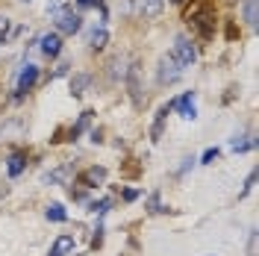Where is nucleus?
<instances>
[{"mask_svg": "<svg viewBox=\"0 0 259 256\" xmlns=\"http://www.w3.org/2000/svg\"><path fill=\"white\" fill-rule=\"evenodd\" d=\"M53 24H56V32L74 35V32H80L82 18H80V12H74L71 6H53Z\"/></svg>", "mask_w": 259, "mask_h": 256, "instance_id": "obj_1", "label": "nucleus"}, {"mask_svg": "<svg viewBox=\"0 0 259 256\" xmlns=\"http://www.w3.org/2000/svg\"><path fill=\"white\" fill-rule=\"evenodd\" d=\"M189 24H192V27L200 32L203 38H209L212 27H215V12H212L209 3H200L197 9H192V12H189Z\"/></svg>", "mask_w": 259, "mask_h": 256, "instance_id": "obj_2", "label": "nucleus"}, {"mask_svg": "<svg viewBox=\"0 0 259 256\" xmlns=\"http://www.w3.org/2000/svg\"><path fill=\"white\" fill-rule=\"evenodd\" d=\"M171 59L180 65V71H183V68H192V65H194V59H197V50H194V45L186 38V35H177V38H174Z\"/></svg>", "mask_w": 259, "mask_h": 256, "instance_id": "obj_3", "label": "nucleus"}, {"mask_svg": "<svg viewBox=\"0 0 259 256\" xmlns=\"http://www.w3.org/2000/svg\"><path fill=\"white\" fill-rule=\"evenodd\" d=\"M35 80H38V68L35 65H24L21 74H18V82H15V100H21V97L27 95L35 86Z\"/></svg>", "mask_w": 259, "mask_h": 256, "instance_id": "obj_4", "label": "nucleus"}, {"mask_svg": "<svg viewBox=\"0 0 259 256\" xmlns=\"http://www.w3.org/2000/svg\"><path fill=\"white\" fill-rule=\"evenodd\" d=\"M180 74H183V71H180V65L174 62L171 56H162V59H159V71H156V80H159L162 86H165V82H177Z\"/></svg>", "mask_w": 259, "mask_h": 256, "instance_id": "obj_5", "label": "nucleus"}, {"mask_svg": "<svg viewBox=\"0 0 259 256\" xmlns=\"http://www.w3.org/2000/svg\"><path fill=\"white\" fill-rule=\"evenodd\" d=\"M106 180V168H100V165H92V168H85L80 174V186L82 189H95Z\"/></svg>", "mask_w": 259, "mask_h": 256, "instance_id": "obj_6", "label": "nucleus"}, {"mask_svg": "<svg viewBox=\"0 0 259 256\" xmlns=\"http://www.w3.org/2000/svg\"><path fill=\"white\" fill-rule=\"evenodd\" d=\"M38 45H41V53L45 56H59L62 53V35L59 32H45L38 38Z\"/></svg>", "mask_w": 259, "mask_h": 256, "instance_id": "obj_7", "label": "nucleus"}, {"mask_svg": "<svg viewBox=\"0 0 259 256\" xmlns=\"http://www.w3.org/2000/svg\"><path fill=\"white\" fill-rule=\"evenodd\" d=\"M171 106H177L180 118H186V121H194V118H197V109H194V92H186V95L177 97Z\"/></svg>", "mask_w": 259, "mask_h": 256, "instance_id": "obj_8", "label": "nucleus"}, {"mask_svg": "<svg viewBox=\"0 0 259 256\" xmlns=\"http://www.w3.org/2000/svg\"><path fill=\"white\" fill-rule=\"evenodd\" d=\"M127 89H130V95H133V103H136V106H142V86H139V62H133V65H130V71H127Z\"/></svg>", "mask_w": 259, "mask_h": 256, "instance_id": "obj_9", "label": "nucleus"}, {"mask_svg": "<svg viewBox=\"0 0 259 256\" xmlns=\"http://www.w3.org/2000/svg\"><path fill=\"white\" fill-rule=\"evenodd\" d=\"M24 168H27V153H21V150L9 153V159H6V171H9V177H21L24 174Z\"/></svg>", "mask_w": 259, "mask_h": 256, "instance_id": "obj_10", "label": "nucleus"}, {"mask_svg": "<svg viewBox=\"0 0 259 256\" xmlns=\"http://www.w3.org/2000/svg\"><path fill=\"white\" fill-rule=\"evenodd\" d=\"M71 250H74V236H59V239L50 244L48 256H68Z\"/></svg>", "mask_w": 259, "mask_h": 256, "instance_id": "obj_11", "label": "nucleus"}, {"mask_svg": "<svg viewBox=\"0 0 259 256\" xmlns=\"http://www.w3.org/2000/svg\"><path fill=\"white\" fill-rule=\"evenodd\" d=\"M106 41H109V32H106V27H97V30H92V35H89V45L95 50L106 48Z\"/></svg>", "mask_w": 259, "mask_h": 256, "instance_id": "obj_12", "label": "nucleus"}, {"mask_svg": "<svg viewBox=\"0 0 259 256\" xmlns=\"http://www.w3.org/2000/svg\"><path fill=\"white\" fill-rule=\"evenodd\" d=\"M92 115H95V112H92V109H85V112L80 115V121H77V124H74V127L68 130V136H71V142H74V139H77V136H80L82 130H85V127H89V124H92Z\"/></svg>", "mask_w": 259, "mask_h": 256, "instance_id": "obj_13", "label": "nucleus"}, {"mask_svg": "<svg viewBox=\"0 0 259 256\" xmlns=\"http://www.w3.org/2000/svg\"><path fill=\"white\" fill-rule=\"evenodd\" d=\"M256 3H259V0H244V6H242V9H244V21H247V27H250V30H256V21H259V18H256Z\"/></svg>", "mask_w": 259, "mask_h": 256, "instance_id": "obj_14", "label": "nucleus"}, {"mask_svg": "<svg viewBox=\"0 0 259 256\" xmlns=\"http://www.w3.org/2000/svg\"><path fill=\"white\" fill-rule=\"evenodd\" d=\"M165 6V0H142V15L145 18H156Z\"/></svg>", "mask_w": 259, "mask_h": 256, "instance_id": "obj_15", "label": "nucleus"}, {"mask_svg": "<svg viewBox=\"0 0 259 256\" xmlns=\"http://www.w3.org/2000/svg\"><path fill=\"white\" fill-rule=\"evenodd\" d=\"M65 218H68V212H65L62 203H50V206H48V221H56V224H62Z\"/></svg>", "mask_w": 259, "mask_h": 256, "instance_id": "obj_16", "label": "nucleus"}, {"mask_svg": "<svg viewBox=\"0 0 259 256\" xmlns=\"http://www.w3.org/2000/svg\"><path fill=\"white\" fill-rule=\"evenodd\" d=\"M71 174V165H62V168H56V171H50L48 177H45V183H62L65 177Z\"/></svg>", "mask_w": 259, "mask_h": 256, "instance_id": "obj_17", "label": "nucleus"}, {"mask_svg": "<svg viewBox=\"0 0 259 256\" xmlns=\"http://www.w3.org/2000/svg\"><path fill=\"white\" fill-rule=\"evenodd\" d=\"M109 206H112V200H109V197H103V200H97V203H92V212H95V215H106V212H109Z\"/></svg>", "mask_w": 259, "mask_h": 256, "instance_id": "obj_18", "label": "nucleus"}, {"mask_svg": "<svg viewBox=\"0 0 259 256\" xmlns=\"http://www.w3.org/2000/svg\"><path fill=\"white\" fill-rule=\"evenodd\" d=\"M147 212H153V215H156V212H165V209H162L159 194H150V200H147Z\"/></svg>", "mask_w": 259, "mask_h": 256, "instance_id": "obj_19", "label": "nucleus"}, {"mask_svg": "<svg viewBox=\"0 0 259 256\" xmlns=\"http://www.w3.org/2000/svg\"><path fill=\"white\" fill-rule=\"evenodd\" d=\"M253 186H256V174H250V177H247V183H244V189L239 192V200H244L247 194L253 192Z\"/></svg>", "mask_w": 259, "mask_h": 256, "instance_id": "obj_20", "label": "nucleus"}, {"mask_svg": "<svg viewBox=\"0 0 259 256\" xmlns=\"http://www.w3.org/2000/svg\"><path fill=\"white\" fill-rule=\"evenodd\" d=\"M85 86H89V77H77V80L71 82V89H74V97H80Z\"/></svg>", "mask_w": 259, "mask_h": 256, "instance_id": "obj_21", "label": "nucleus"}, {"mask_svg": "<svg viewBox=\"0 0 259 256\" xmlns=\"http://www.w3.org/2000/svg\"><path fill=\"white\" fill-rule=\"evenodd\" d=\"M218 153H221V150H218V147H209V150H206V153H203V156H200V162H203V165H212V162L218 159Z\"/></svg>", "mask_w": 259, "mask_h": 256, "instance_id": "obj_22", "label": "nucleus"}, {"mask_svg": "<svg viewBox=\"0 0 259 256\" xmlns=\"http://www.w3.org/2000/svg\"><path fill=\"white\" fill-rule=\"evenodd\" d=\"M250 147H256L253 139H247V142H233V150H236V153H244V150H250Z\"/></svg>", "mask_w": 259, "mask_h": 256, "instance_id": "obj_23", "label": "nucleus"}, {"mask_svg": "<svg viewBox=\"0 0 259 256\" xmlns=\"http://www.w3.org/2000/svg\"><path fill=\"white\" fill-rule=\"evenodd\" d=\"M139 194H142L139 189H127V192H124V200H127V203L130 200H139Z\"/></svg>", "mask_w": 259, "mask_h": 256, "instance_id": "obj_24", "label": "nucleus"}, {"mask_svg": "<svg viewBox=\"0 0 259 256\" xmlns=\"http://www.w3.org/2000/svg\"><path fill=\"white\" fill-rule=\"evenodd\" d=\"M6 30H9V18H6V15H0V38L6 35Z\"/></svg>", "mask_w": 259, "mask_h": 256, "instance_id": "obj_25", "label": "nucleus"}, {"mask_svg": "<svg viewBox=\"0 0 259 256\" xmlns=\"http://www.w3.org/2000/svg\"><path fill=\"white\" fill-rule=\"evenodd\" d=\"M80 6H100V0H77Z\"/></svg>", "mask_w": 259, "mask_h": 256, "instance_id": "obj_26", "label": "nucleus"}, {"mask_svg": "<svg viewBox=\"0 0 259 256\" xmlns=\"http://www.w3.org/2000/svg\"><path fill=\"white\" fill-rule=\"evenodd\" d=\"M21 3H30V0H21Z\"/></svg>", "mask_w": 259, "mask_h": 256, "instance_id": "obj_27", "label": "nucleus"}]
</instances>
